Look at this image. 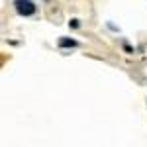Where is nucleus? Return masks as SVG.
Instances as JSON below:
<instances>
[{"label": "nucleus", "mask_w": 147, "mask_h": 147, "mask_svg": "<svg viewBox=\"0 0 147 147\" xmlns=\"http://www.w3.org/2000/svg\"><path fill=\"white\" fill-rule=\"evenodd\" d=\"M69 26H71V28H79L80 24H79V20H71V22H69Z\"/></svg>", "instance_id": "3"}, {"label": "nucleus", "mask_w": 147, "mask_h": 147, "mask_svg": "<svg viewBox=\"0 0 147 147\" xmlns=\"http://www.w3.org/2000/svg\"><path fill=\"white\" fill-rule=\"evenodd\" d=\"M79 43L75 39H69V37H61L59 39V47H77Z\"/></svg>", "instance_id": "2"}, {"label": "nucleus", "mask_w": 147, "mask_h": 147, "mask_svg": "<svg viewBox=\"0 0 147 147\" xmlns=\"http://www.w3.org/2000/svg\"><path fill=\"white\" fill-rule=\"evenodd\" d=\"M14 8H16V12L20 14V16H32L35 12V4L34 0H16L14 2Z\"/></svg>", "instance_id": "1"}]
</instances>
